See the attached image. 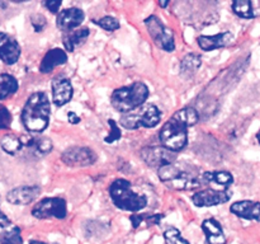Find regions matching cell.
Returning <instances> with one entry per match:
<instances>
[{"mask_svg": "<svg viewBox=\"0 0 260 244\" xmlns=\"http://www.w3.org/2000/svg\"><path fill=\"white\" fill-rule=\"evenodd\" d=\"M62 162L70 167H86L96 162L95 151L89 147L84 146H73L66 149L61 157Z\"/></svg>", "mask_w": 260, "mask_h": 244, "instance_id": "11", "label": "cell"}, {"mask_svg": "<svg viewBox=\"0 0 260 244\" xmlns=\"http://www.w3.org/2000/svg\"><path fill=\"white\" fill-rule=\"evenodd\" d=\"M89 37L88 28H76V29L65 32L62 36V43L66 51L73 52L78 46H80Z\"/></svg>", "mask_w": 260, "mask_h": 244, "instance_id": "23", "label": "cell"}, {"mask_svg": "<svg viewBox=\"0 0 260 244\" xmlns=\"http://www.w3.org/2000/svg\"><path fill=\"white\" fill-rule=\"evenodd\" d=\"M233 10L236 15L245 19H251L260 15V2L236 0L233 3Z\"/></svg>", "mask_w": 260, "mask_h": 244, "instance_id": "22", "label": "cell"}, {"mask_svg": "<svg viewBox=\"0 0 260 244\" xmlns=\"http://www.w3.org/2000/svg\"><path fill=\"white\" fill-rule=\"evenodd\" d=\"M233 38L230 32H222L215 36H201L198 37V46L203 51H213L228 46L233 41Z\"/></svg>", "mask_w": 260, "mask_h": 244, "instance_id": "19", "label": "cell"}, {"mask_svg": "<svg viewBox=\"0 0 260 244\" xmlns=\"http://www.w3.org/2000/svg\"><path fill=\"white\" fill-rule=\"evenodd\" d=\"M159 178L168 187L178 191L197 190L203 185L202 175L198 174L197 168L175 163L159 168Z\"/></svg>", "mask_w": 260, "mask_h": 244, "instance_id": "3", "label": "cell"}, {"mask_svg": "<svg viewBox=\"0 0 260 244\" xmlns=\"http://www.w3.org/2000/svg\"><path fill=\"white\" fill-rule=\"evenodd\" d=\"M198 113L192 107L179 109L168 119L159 132L161 145L172 151L178 152L187 146L188 129L198 122Z\"/></svg>", "mask_w": 260, "mask_h": 244, "instance_id": "1", "label": "cell"}, {"mask_svg": "<svg viewBox=\"0 0 260 244\" xmlns=\"http://www.w3.org/2000/svg\"><path fill=\"white\" fill-rule=\"evenodd\" d=\"M68 61V53L61 48H52L43 56L42 61L40 65V71L42 74H48L56 68L66 64Z\"/></svg>", "mask_w": 260, "mask_h": 244, "instance_id": "20", "label": "cell"}, {"mask_svg": "<svg viewBox=\"0 0 260 244\" xmlns=\"http://www.w3.org/2000/svg\"><path fill=\"white\" fill-rule=\"evenodd\" d=\"M20 47L17 41L7 33L0 32V58L7 65H13L19 60Z\"/></svg>", "mask_w": 260, "mask_h": 244, "instance_id": "14", "label": "cell"}, {"mask_svg": "<svg viewBox=\"0 0 260 244\" xmlns=\"http://www.w3.org/2000/svg\"><path fill=\"white\" fill-rule=\"evenodd\" d=\"M74 94L73 85L69 79H53L52 80V101L57 107L65 106L71 101Z\"/></svg>", "mask_w": 260, "mask_h": 244, "instance_id": "16", "label": "cell"}, {"mask_svg": "<svg viewBox=\"0 0 260 244\" xmlns=\"http://www.w3.org/2000/svg\"><path fill=\"white\" fill-rule=\"evenodd\" d=\"M12 125V114L9 109L0 106V130H8Z\"/></svg>", "mask_w": 260, "mask_h": 244, "instance_id": "32", "label": "cell"}, {"mask_svg": "<svg viewBox=\"0 0 260 244\" xmlns=\"http://www.w3.org/2000/svg\"><path fill=\"white\" fill-rule=\"evenodd\" d=\"M18 81L10 74H2L0 75V101L9 98L10 96L18 90Z\"/></svg>", "mask_w": 260, "mask_h": 244, "instance_id": "25", "label": "cell"}, {"mask_svg": "<svg viewBox=\"0 0 260 244\" xmlns=\"http://www.w3.org/2000/svg\"><path fill=\"white\" fill-rule=\"evenodd\" d=\"M201 65H202L201 56L197 53H189L180 63V74L184 76H192L193 74L197 73Z\"/></svg>", "mask_w": 260, "mask_h": 244, "instance_id": "24", "label": "cell"}, {"mask_svg": "<svg viewBox=\"0 0 260 244\" xmlns=\"http://www.w3.org/2000/svg\"><path fill=\"white\" fill-rule=\"evenodd\" d=\"M159 4H160V5H161V7H162V8H165V7H167V5H168V4H169V3H168V2H164V3H159Z\"/></svg>", "mask_w": 260, "mask_h": 244, "instance_id": "37", "label": "cell"}, {"mask_svg": "<svg viewBox=\"0 0 260 244\" xmlns=\"http://www.w3.org/2000/svg\"><path fill=\"white\" fill-rule=\"evenodd\" d=\"M10 219L0 210V228H7V226L10 225Z\"/></svg>", "mask_w": 260, "mask_h": 244, "instance_id": "35", "label": "cell"}, {"mask_svg": "<svg viewBox=\"0 0 260 244\" xmlns=\"http://www.w3.org/2000/svg\"><path fill=\"white\" fill-rule=\"evenodd\" d=\"M85 14L79 8H68L61 12H58L57 18H56V25L63 33L69 30L76 29L79 25L83 23Z\"/></svg>", "mask_w": 260, "mask_h": 244, "instance_id": "12", "label": "cell"}, {"mask_svg": "<svg viewBox=\"0 0 260 244\" xmlns=\"http://www.w3.org/2000/svg\"><path fill=\"white\" fill-rule=\"evenodd\" d=\"M61 4H62V3H61L60 0H50V2L45 3V7L47 8L51 13L56 14V13H58V9H60Z\"/></svg>", "mask_w": 260, "mask_h": 244, "instance_id": "34", "label": "cell"}, {"mask_svg": "<svg viewBox=\"0 0 260 244\" xmlns=\"http://www.w3.org/2000/svg\"><path fill=\"white\" fill-rule=\"evenodd\" d=\"M230 211L241 219L260 221V202L249 200L238 201L231 205Z\"/></svg>", "mask_w": 260, "mask_h": 244, "instance_id": "17", "label": "cell"}, {"mask_svg": "<svg viewBox=\"0 0 260 244\" xmlns=\"http://www.w3.org/2000/svg\"><path fill=\"white\" fill-rule=\"evenodd\" d=\"M164 239L167 244H190L187 239L183 238L180 230L172 226L164 231Z\"/></svg>", "mask_w": 260, "mask_h": 244, "instance_id": "29", "label": "cell"}, {"mask_svg": "<svg viewBox=\"0 0 260 244\" xmlns=\"http://www.w3.org/2000/svg\"><path fill=\"white\" fill-rule=\"evenodd\" d=\"M95 24H98L99 27L103 28V29L108 30V32H113V30H117L119 28V22L118 19H116L114 17H103L98 20H94Z\"/></svg>", "mask_w": 260, "mask_h": 244, "instance_id": "30", "label": "cell"}, {"mask_svg": "<svg viewBox=\"0 0 260 244\" xmlns=\"http://www.w3.org/2000/svg\"><path fill=\"white\" fill-rule=\"evenodd\" d=\"M68 119H69V122H70V124H73V125H76V124H79V122H80V117H79L78 114L75 113V112H69Z\"/></svg>", "mask_w": 260, "mask_h": 244, "instance_id": "36", "label": "cell"}, {"mask_svg": "<svg viewBox=\"0 0 260 244\" xmlns=\"http://www.w3.org/2000/svg\"><path fill=\"white\" fill-rule=\"evenodd\" d=\"M40 192L41 188L38 186H22L9 191L7 200L12 205H28L38 197Z\"/></svg>", "mask_w": 260, "mask_h": 244, "instance_id": "15", "label": "cell"}, {"mask_svg": "<svg viewBox=\"0 0 260 244\" xmlns=\"http://www.w3.org/2000/svg\"><path fill=\"white\" fill-rule=\"evenodd\" d=\"M161 119V112L156 106H147L140 113H126L122 114L119 119V125L127 130H137L140 127H152L157 126Z\"/></svg>", "mask_w": 260, "mask_h": 244, "instance_id": "6", "label": "cell"}, {"mask_svg": "<svg viewBox=\"0 0 260 244\" xmlns=\"http://www.w3.org/2000/svg\"><path fill=\"white\" fill-rule=\"evenodd\" d=\"M0 244H23L20 229L18 226H12L9 230L0 234Z\"/></svg>", "mask_w": 260, "mask_h": 244, "instance_id": "28", "label": "cell"}, {"mask_svg": "<svg viewBox=\"0 0 260 244\" xmlns=\"http://www.w3.org/2000/svg\"><path fill=\"white\" fill-rule=\"evenodd\" d=\"M149 96L150 92L146 84L136 81L129 86L116 89L111 96V103L116 111L126 114L141 107L147 101Z\"/></svg>", "mask_w": 260, "mask_h": 244, "instance_id": "4", "label": "cell"}, {"mask_svg": "<svg viewBox=\"0 0 260 244\" xmlns=\"http://www.w3.org/2000/svg\"><path fill=\"white\" fill-rule=\"evenodd\" d=\"M108 125L111 126V131H109L108 136L104 137V141H106L107 144H112V142L114 141H118L122 137V134L118 125H117V122L114 121V119H108Z\"/></svg>", "mask_w": 260, "mask_h": 244, "instance_id": "31", "label": "cell"}, {"mask_svg": "<svg viewBox=\"0 0 260 244\" xmlns=\"http://www.w3.org/2000/svg\"><path fill=\"white\" fill-rule=\"evenodd\" d=\"M256 137H258V141H259V144H260V130H259L258 135H256Z\"/></svg>", "mask_w": 260, "mask_h": 244, "instance_id": "38", "label": "cell"}, {"mask_svg": "<svg viewBox=\"0 0 260 244\" xmlns=\"http://www.w3.org/2000/svg\"><path fill=\"white\" fill-rule=\"evenodd\" d=\"M202 230L207 244H226V236L221 224L216 219H206L202 223Z\"/></svg>", "mask_w": 260, "mask_h": 244, "instance_id": "18", "label": "cell"}, {"mask_svg": "<svg viewBox=\"0 0 260 244\" xmlns=\"http://www.w3.org/2000/svg\"><path fill=\"white\" fill-rule=\"evenodd\" d=\"M145 25H146L150 37L156 43L157 47L162 48L167 52H173L175 50L174 33L170 28L165 27L164 23L159 18L150 15L145 19Z\"/></svg>", "mask_w": 260, "mask_h": 244, "instance_id": "7", "label": "cell"}, {"mask_svg": "<svg viewBox=\"0 0 260 244\" xmlns=\"http://www.w3.org/2000/svg\"><path fill=\"white\" fill-rule=\"evenodd\" d=\"M109 196L114 205L124 211L137 212L147 205L146 196L135 192L131 187V183L123 178L116 179L109 186Z\"/></svg>", "mask_w": 260, "mask_h": 244, "instance_id": "5", "label": "cell"}, {"mask_svg": "<svg viewBox=\"0 0 260 244\" xmlns=\"http://www.w3.org/2000/svg\"><path fill=\"white\" fill-rule=\"evenodd\" d=\"M233 197V192L230 190H207L198 191L192 196V202L197 207H211V206L222 205L228 202Z\"/></svg>", "mask_w": 260, "mask_h": 244, "instance_id": "10", "label": "cell"}, {"mask_svg": "<svg viewBox=\"0 0 260 244\" xmlns=\"http://www.w3.org/2000/svg\"><path fill=\"white\" fill-rule=\"evenodd\" d=\"M203 185H217L220 190H229L234 182V177L230 172L226 170H216V172H205L202 174Z\"/></svg>", "mask_w": 260, "mask_h": 244, "instance_id": "21", "label": "cell"}, {"mask_svg": "<svg viewBox=\"0 0 260 244\" xmlns=\"http://www.w3.org/2000/svg\"><path fill=\"white\" fill-rule=\"evenodd\" d=\"M23 149L28 157L43 158L50 154L52 150V141L45 136H29L27 140H23Z\"/></svg>", "mask_w": 260, "mask_h": 244, "instance_id": "13", "label": "cell"}, {"mask_svg": "<svg viewBox=\"0 0 260 244\" xmlns=\"http://www.w3.org/2000/svg\"><path fill=\"white\" fill-rule=\"evenodd\" d=\"M162 216H164L162 214H151V215L150 214H134L129 216V220H131L134 229H137L144 223H146L147 226L157 225L161 221Z\"/></svg>", "mask_w": 260, "mask_h": 244, "instance_id": "27", "label": "cell"}, {"mask_svg": "<svg viewBox=\"0 0 260 244\" xmlns=\"http://www.w3.org/2000/svg\"><path fill=\"white\" fill-rule=\"evenodd\" d=\"M46 24H47V22L42 14H36L32 17V25L35 27L36 32H41L46 27Z\"/></svg>", "mask_w": 260, "mask_h": 244, "instance_id": "33", "label": "cell"}, {"mask_svg": "<svg viewBox=\"0 0 260 244\" xmlns=\"http://www.w3.org/2000/svg\"><path fill=\"white\" fill-rule=\"evenodd\" d=\"M32 215L36 219H65L68 215V205L61 197H47L41 200L32 208Z\"/></svg>", "mask_w": 260, "mask_h": 244, "instance_id": "8", "label": "cell"}, {"mask_svg": "<svg viewBox=\"0 0 260 244\" xmlns=\"http://www.w3.org/2000/svg\"><path fill=\"white\" fill-rule=\"evenodd\" d=\"M0 145H2V149L10 155H17L18 152L22 151L23 149L22 139L18 137L17 135H13V134L5 135V136L2 139Z\"/></svg>", "mask_w": 260, "mask_h": 244, "instance_id": "26", "label": "cell"}, {"mask_svg": "<svg viewBox=\"0 0 260 244\" xmlns=\"http://www.w3.org/2000/svg\"><path fill=\"white\" fill-rule=\"evenodd\" d=\"M29 244H35V241H30V243Z\"/></svg>", "mask_w": 260, "mask_h": 244, "instance_id": "39", "label": "cell"}, {"mask_svg": "<svg viewBox=\"0 0 260 244\" xmlns=\"http://www.w3.org/2000/svg\"><path fill=\"white\" fill-rule=\"evenodd\" d=\"M51 104L43 92H36L25 102L22 111V124L27 131L40 134L50 122Z\"/></svg>", "mask_w": 260, "mask_h": 244, "instance_id": "2", "label": "cell"}, {"mask_svg": "<svg viewBox=\"0 0 260 244\" xmlns=\"http://www.w3.org/2000/svg\"><path fill=\"white\" fill-rule=\"evenodd\" d=\"M141 158L150 167L161 168L173 164L177 160L178 154L164 146H147L141 150Z\"/></svg>", "mask_w": 260, "mask_h": 244, "instance_id": "9", "label": "cell"}]
</instances>
